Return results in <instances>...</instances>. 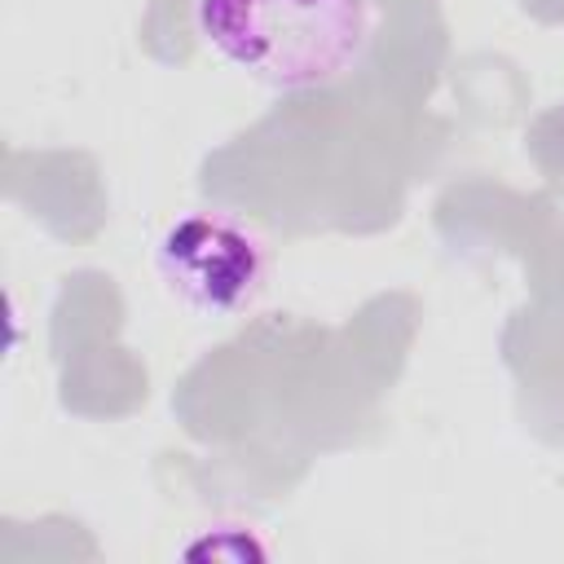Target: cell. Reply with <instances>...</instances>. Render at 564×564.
Wrapping results in <instances>:
<instances>
[{
	"mask_svg": "<svg viewBox=\"0 0 564 564\" xmlns=\"http://www.w3.org/2000/svg\"><path fill=\"white\" fill-rule=\"evenodd\" d=\"M194 18L229 66L282 93L339 84L375 26L366 0H194Z\"/></svg>",
	"mask_w": 564,
	"mask_h": 564,
	"instance_id": "obj_1",
	"label": "cell"
},
{
	"mask_svg": "<svg viewBox=\"0 0 564 564\" xmlns=\"http://www.w3.org/2000/svg\"><path fill=\"white\" fill-rule=\"evenodd\" d=\"M159 282L198 317L251 308L269 282V247L234 212H185L154 242Z\"/></svg>",
	"mask_w": 564,
	"mask_h": 564,
	"instance_id": "obj_2",
	"label": "cell"
}]
</instances>
